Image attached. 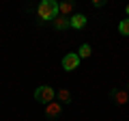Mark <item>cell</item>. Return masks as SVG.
<instances>
[{"mask_svg": "<svg viewBox=\"0 0 129 121\" xmlns=\"http://www.w3.org/2000/svg\"><path fill=\"white\" fill-rule=\"evenodd\" d=\"M37 13L41 19H45V22H54L56 17H58V2L56 0H43L41 5L37 7Z\"/></svg>", "mask_w": 129, "mask_h": 121, "instance_id": "cell-1", "label": "cell"}, {"mask_svg": "<svg viewBox=\"0 0 129 121\" xmlns=\"http://www.w3.org/2000/svg\"><path fill=\"white\" fill-rule=\"evenodd\" d=\"M54 97H56V91L52 87H47V84H43V87H39L37 91H35V99L37 102H41V104H50V102H54Z\"/></svg>", "mask_w": 129, "mask_h": 121, "instance_id": "cell-2", "label": "cell"}, {"mask_svg": "<svg viewBox=\"0 0 129 121\" xmlns=\"http://www.w3.org/2000/svg\"><path fill=\"white\" fill-rule=\"evenodd\" d=\"M78 65H80V56H78V52H71V54H64V56H62V69H64V71H73V69H78Z\"/></svg>", "mask_w": 129, "mask_h": 121, "instance_id": "cell-3", "label": "cell"}, {"mask_svg": "<svg viewBox=\"0 0 129 121\" xmlns=\"http://www.w3.org/2000/svg\"><path fill=\"white\" fill-rule=\"evenodd\" d=\"M110 99L116 104V106H123V104L129 102V93L125 89H112L110 91Z\"/></svg>", "mask_w": 129, "mask_h": 121, "instance_id": "cell-4", "label": "cell"}, {"mask_svg": "<svg viewBox=\"0 0 129 121\" xmlns=\"http://www.w3.org/2000/svg\"><path fill=\"white\" fill-rule=\"evenodd\" d=\"M60 110H62V106H60V104L50 102V104L45 106V117H47V119H56V117L60 115Z\"/></svg>", "mask_w": 129, "mask_h": 121, "instance_id": "cell-5", "label": "cell"}, {"mask_svg": "<svg viewBox=\"0 0 129 121\" xmlns=\"http://www.w3.org/2000/svg\"><path fill=\"white\" fill-rule=\"evenodd\" d=\"M69 26H73V28H84L86 26V15H82V13H75V15H71L69 17Z\"/></svg>", "mask_w": 129, "mask_h": 121, "instance_id": "cell-6", "label": "cell"}, {"mask_svg": "<svg viewBox=\"0 0 129 121\" xmlns=\"http://www.w3.org/2000/svg\"><path fill=\"white\" fill-rule=\"evenodd\" d=\"M52 26H54L56 30H64V28H69V19L67 17H56L54 22H52Z\"/></svg>", "mask_w": 129, "mask_h": 121, "instance_id": "cell-7", "label": "cell"}, {"mask_svg": "<svg viewBox=\"0 0 129 121\" xmlns=\"http://www.w3.org/2000/svg\"><path fill=\"white\" fill-rule=\"evenodd\" d=\"M71 11H73V2H60L58 5V13H62V17H67Z\"/></svg>", "mask_w": 129, "mask_h": 121, "instance_id": "cell-8", "label": "cell"}, {"mask_svg": "<svg viewBox=\"0 0 129 121\" xmlns=\"http://www.w3.org/2000/svg\"><path fill=\"white\" fill-rule=\"evenodd\" d=\"M90 54H92L90 46H88V43H82V46H80V50H78V56H80V61H82V58H88Z\"/></svg>", "mask_w": 129, "mask_h": 121, "instance_id": "cell-9", "label": "cell"}, {"mask_svg": "<svg viewBox=\"0 0 129 121\" xmlns=\"http://www.w3.org/2000/svg\"><path fill=\"white\" fill-rule=\"evenodd\" d=\"M56 97H58L62 104H69V102H71V93L67 91V89H60V91H56Z\"/></svg>", "mask_w": 129, "mask_h": 121, "instance_id": "cell-10", "label": "cell"}, {"mask_svg": "<svg viewBox=\"0 0 129 121\" xmlns=\"http://www.w3.org/2000/svg\"><path fill=\"white\" fill-rule=\"evenodd\" d=\"M118 33L123 35V37H129V17H125L123 22L118 24Z\"/></svg>", "mask_w": 129, "mask_h": 121, "instance_id": "cell-11", "label": "cell"}, {"mask_svg": "<svg viewBox=\"0 0 129 121\" xmlns=\"http://www.w3.org/2000/svg\"><path fill=\"white\" fill-rule=\"evenodd\" d=\"M106 5V0H92V7H103Z\"/></svg>", "mask_w": 129, "mask_h": 121, "instance_id": "cell-12", "label": "cell"}, {"mask_svg": "<svg viewBox=\"0 0 129 121\" xmlns=\"http://www.w3.org/2000/svg\"><path fill=\"white\" fill-rule=\"evenodd\" d=\"M125 11H127V15H129V5H127V9H125Z\"/></svg>", "mask_w": 129, "mask_h": 121, "instance_id": "cell-13", "label": "cell"}, {"mask_svg": "<svg viewBox=\"0 0 129 121\" xmlns=\"http://www.w3.org/2000/svg\"><path fill=\"white\" fill-rule=\"evenodd\" d=\"M127 93H129V89H127Z\"/></svg>", "mask_w": 129, "mask_h": 121, "instance_id": "cell-14", "label": "cell"}]
</instances>
